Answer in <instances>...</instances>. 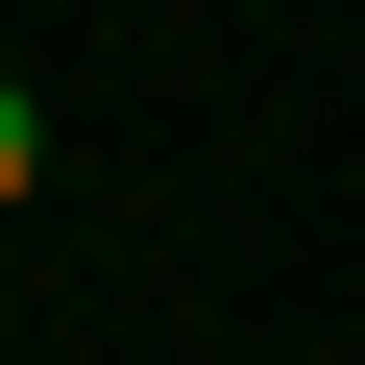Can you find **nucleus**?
Listing matches in <instances>:
<instances>
[{
	"mask_svg": "<svg viewBox=\"0 0 365 365\" xmlns=\"http://www.w3.org/2000/svg\"><path fill=\"white\" fill-rule=\"evenodd\" d=\"M25 170H49V98H25V73H0V195H25Z\"/></svg>",
	"mask_w": 365,
	"mask_h": 365,
	"instance_id": "obj_1",
	"label": "nucleus"
}]
</instances>
